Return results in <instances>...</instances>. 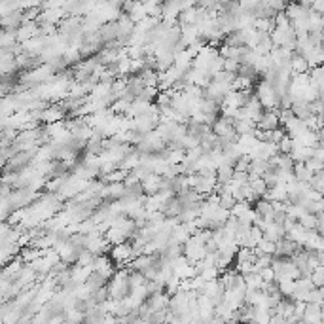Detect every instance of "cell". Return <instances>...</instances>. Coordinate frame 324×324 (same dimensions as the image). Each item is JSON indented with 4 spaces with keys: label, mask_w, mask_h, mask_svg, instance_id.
Returning <instances> with one entry per match:
<instances>
[{
    "label": "cell",
    "mask_w": 324,
    "mask_h": 324,
    "mask_svg": "<svg viewBox=\"0 0 324 324\" xmlns=\"http://www.w3.org/2000/svg\"><path fill=\"white\" fill-rule=\"evenodd\" d=\"M131 269L129 267H124V269H118V273H116L110 281H108V292H110V300H114V302H125L131 292H133V288H131Z\"/></svg>",
    "instance_id": "6da1fadb"
},
{
    "label": "cell",
    "mask_w": 324,
    "mask_h": 324,
    "mask_svg": "<svg viewBox=\"0 0 324 324\" xmlns=\"http://www.w3.org/2000/svg\"><path fill=\"white\" fill-rule=\"evenodd\" d=\"M110 258H112V262L116 264L118 269H124L127 267L131 262H133L137 254H135L133 247H131V243L127 241V243H122V245H114V247H110Z\"/></svg>",
    "instance_id": "7a4b0ae2"
},
{
    "label": "cell",
    "mask_w": 324,
    "mask_h": 324,
    "mask_svg": "<svg viewBox=\"0 0 324 324\" xmlns=\"http://www.w3.org/2000/svg\"><path fill=\"white\" fill-rule=\"evenodd\" d=\"M93 271L99 273V275H103L105 279H112V277L118 273V267L116 264L112 262V258L110 254H101V256L95 258V264H93Z\"/></svg>",
    "instance_id": "3957f363"
},
{
    "label": "cell",
    "mask_w": 324,
    "mask_h": 324,
    "mask_svg": "<svg viewBox=\"0 0 324 324\" xmlns=\"http://www.w3.org/2000/svg\"><path fill=\"white\" fill-rule=\"evenodd\" d=\"M302 245H298L296 241H292V239H281L279 243H277V252H275V258H292L296 254V252H300L302 250Z\"/></svg>",
    "instance_id": "277c9868"
},
{
    "label": "cell",
    "mask_w": 324,
    "mask_h": 324,
    "mask_svg": "<svg viewBox=\"0 0 324 324\" xmlns=\"http://www.w3.org/2000/svg\"><path fill=\"white\" fill-rule=\"evenodd\" d=\"M279 112H281V108H279V110H273V112H264L262 120L258 122V129H260V131H275V129H279V127H281Z\"/></svg>",
    "instance_id": "5b68a950"
},
{
    "label": "cell",
    "mask_w": 324,
    "mask_h": 324,
    "mask_svg": "<svg viewBox=\"0 0 324 324\" xmlns=\"http://www.w3.org/2000/svg\"><path fill=\"white\" fill-rule=\"evenodd\" d=\"M292 112H294V116L298 118V120H304V122H307L313 114V108H311V103H305L304 99H298V101H294V105H292V108H290Z\"/></svg>",
    "instance_id": "8992f818"
},
{
    "label": "cell",
    "mask_w": 324,
    "mask_h": 324,
    "mask_svg": "<svg viewBox=\"0 0 324 324\" xmlns=\"http://www.w3.org/2000/svg\"><path fill=\"white\" fill-rule=\"evenodd\" d=\"M118 32H120V29H118V21L105 23V25L101 27V30H99V34H101V38L105 42V46L106 44H112V42H118Z\"/></svg>",
    "instance_id": "52a82bcc"
},
{
    "label": "cell",
    "mask_w": 324,
    "mask_h": 324,
    "mask_svg": "<svg viewBox=\"0 0 324 324\" xmlns=\"http://www.w3.org/2000/svg\"><path fill=\"white\" fill-rule=\"evenodd\" d=\"M233 127H235V131L239 133V137L256 135V131H258V125L252 124V122L247 120V118H237V120H233Z\"/></svg>",
    "instance_id": "ba28073f"
},
{
    "label": "cell",
    "mask_w": 324,
    "mask_h": 324,
    "mask_svg": "<svg viewBox=\"0 0 324 324\" xmlns=\"http://www.w3.org/2000/svg\"><path fill=\"white\" fill-rule=\"evenodd\" d=\"M304 323L305 324L323 323V305L307 304V309H305V315H304Z\"/></svg>",
    "instance_id": "9c48e42d"
},
{
    "label": "cell",
    "mask_w": 324,
    "mask_h": 324,
    "mask_svg": "<svg viewBox=\"0 0 324 324\" xmlns=\"http://www.w3.org/2000/svg\"><path fill=\"white\" fill-rule=\"evenodd\" d=\"M162 178H163V176H160V174L152 172V174H150V176L143 182L144 193H146V195H158V193L162 191Z\"/></svg>",
    "instance_id": "30bf717a"
},
{
    "label": "cell",
    "mask_w": 324,
    "mask_h": 324,
    "mask_svg": "<svg viewBox=\"0 0 324 324\" xmlns=\"http://www.w3.org/2000/svg\"><path fill=\"white\" fill-rule=\"evenodd\" d=\"M233 176H235V169L231 165H228L226 162L216 169V180H218V184L226 186V184H229V182L233 180Z\"/></svg>",
    "instance_id": "8fae6325"
},
{
    "label": "cell",
    "mask_w": 324,
    "mask_h": 324,
    "mask_svg": "<svg viewBox=\"0 0 324 324\" xmlns=\"http://www.w3.org/2000/svg\"><path fill=\"white\" fill-rule=\"evenodd\" d=\"M269 165H273L275 169H281V171H294V160L290 158V156H285V154H279V156H275L271 162H269Z\"/></svg>",
    "instance_id": "7c38bea8"
},
{
    "label": "cell",
    "mask_w": 324,
    "mask_h": 324,
    "mask_svg": "<svg viewBox=\"0 0 324 324\" xmlns=\"http://www.w3.org/2000/svg\"><path fill=\"white\" fill-rule=\"evenodd\" d=\"M254 210H256L258 214L262 216L264 220H267V222H273V203L271 201H267V199H260L254 205Z\"/></svg>",
    "instance_id": "4fadbf2b"
},
{
    "label": "cell",
    "mask_w": 324,
    "mask_h": 324,
    "mask_svg": "<svg viewBox=\"0 0 324 324\" xmlns=\"http://www.w3.org/2000/svg\"><path fill=\"white\" fill-rule=\"evenodd\" d=\"M105 141L106 139H101V137H97V135H93V139L87 143L86 146V154H89V156H103V154L106 152L105 150Z\"/></svg>",
    "instance_id": "5bb4252c"
},
{
    "label": "cell",
    "mask_w": 324,
    "mask_h": 324,
    "mask_svg": "<svg viewBox=\"0 0 324 324\" xmlns=\"http://www.w3.org/2000/svg\"><path fill=\"white\" fill-rule=\"evenodd\" d=\"M105 239L114 247V245H122V243H127L129 241V237L125 235L122 229H118V228H108L106 229V233H105Z\"/></svg>",
    "instance_id": "9a60e30c"
},
{
    "label": "cell",
    "mask_w": 324,
    "mask_h": 324,
    "mask_svg": "<svg viewBox=\"0 0 324 324\" xmlns=\"http://www.w3.org/2000/svg\"><path fill=\"white\" fill-rule=\"evenodd\" d=\"M313 174L315 172L309 171L305 163H296L294 165V176L298 182H302V184H309L311 178H313Z\"/></svg>",
    "instance_id": "2e32d148"
},
{
    "label": "cell",
    "mask_w": 324,
    "mask_h": 324,
    "mask_svg": "<svg viewBox=\"0 0 324 324\" xmlns=\"http://www.w3.org/2000/svg\"><path fill=\"white\" fill-rule=\"evenodd\" d=\"M292 70H294V74H309L311 67H309L307 59L294 53V57H292Z\"/></svg>",
    "instance_id": "e0dca14e"
},
{
    "label": "cell",
    "mask_w": 324,
    "mask_h": 324,
    "mask_svg": "<svg viewBox=\"0 0 324 324\" xmlns=\"http://www.w3.org/2000/svg\"><path fill=\"white\" fill-rule=\"evenodd\" d=\"M86 285L89 286V290L91 292H97V290H101V288H105L106 285H108V279H105L103 275H99V273H91L89 275V279L86 281Z\"/></svg>",
    "instance_id": "ac0fdd59"
},
{
    "label": "cell",
    "mask_w": 324,
    "mask_h": 324,
    "mask_svg": "<svg viewBox=\"0 0 324 324\" xmlns=\"http://www.w3.org/2000/svg\"><path fill=\"white\" fill-rule=\"evenodd\" d=\"M199 106H201V112H203V114L220 116V112H222V106L216 105V103H214V101H210V99H205V97H201Z\"/></svg>",
    "instance_id": "d6986e66"
},
{
    "label": "cell",
    "mask_w": 324,
    "mask_h": 324,
    "mask_svg": "<svg viewBox=\"0 0 324 324\" xmlns=\"http://www.w3.org/2000/svg\"><path fill=\"white\" fill-rule=\"evenodd\" d=\"M127 15H129L135 23H141L143 19L148 17V13H146V10H144L143 2H133V6H131V10L127 11Z\"/></svg>",
    "instance_id": "ffe728a7"
},
{
    "label": "cell",
    "mask_w": 324,
    "mask_h": 324,
    "mask_svg": "<svg viewBox=\"0 0 324 324\" xmlns=\"http://www.w3.org/2000/svg\"><path fill=\"white\" fill-rule=\"evenodd\" d=\"M298 224L305 229V231H317V226H319V218L317 214H311V212H305L302 218L298 220Z\"/></svg>",
    "instance_id": "44dd1931"
},
{
    "label": "cell",
    "mask_w": 324,
    "mask_h": 324,
    "mask_svg": "<svg viewBox=\"0 0 324 324\" xmlns=\"http://www.w3.org/2000/svg\"><path fill=\"white\" fill-rule=\"evenodd\" d=\"M277 252V243L273 241H267V239H262L256 247V254H266V256H275Z\"/></svg>",
    "instance_id": "7402d4cb"
},
{
    "label": "cell",
    "mask_w": 324,
    "mask_h": 324,
    "mask_svg": "<svg viewBox=\"0 0 324 324\" xmlns=\"http://www.w3.org/2000/svg\"><path fill=\"white\" fill-rule=\"evenodd\" d=\"M277 285H279V292L283 294V298H286V300L292 298V294H294L296 290V281H292V279H283Z\"/></svg>",
    "instance_id": "603a6c76"
},
{
    "label": "cell",
    "mask_w": 324,
    "mask_h": 324,
    "mask_svg": "<svg viewBox=\"0 0 324 324\" xmlns=\"http://www.w3.org/2000/svg\"><path fill=\"white\" fill-rule=\"evenodd\" d=\"M245 283H247L248 290H262L264 279H262L260 271H258V273H248V275H245Z\"/></svg>",
    "instance_id": "cb8c5ba5"
},
{
    "label": "cell",
    "mask_w": 324,
    "mask_h": 324,
    "mask_svg": "<svg viewBox=\"0 0 324 324\" xmlns=\"http://www.w3.org/2000/svg\"><path fill=\"white\" fill-rule=\"evenodd\" d=\"M250 188H252V191L256 193L260 199H264L267 195V191H269V188H267V184L264 178H254V180H250V184H248Z\"/></svg>",
    "instance_id": "d4e9b609"
},
{
    "label": "cell",
    "mask_w": 324,
    "mask_h": 324,
    "mask_svg": "<svg viewBox=\"0 0 324 324\" xmlns=\"http://www.w3.org/2000/svg\"><path fill=\"white\" fill-rule=\"evenodd\" d=\"M216 144H218V137L214 133H207L201 139V148L205 150V154H210L212 150H216Z\"/></svg>",
    "instance_id": "484cf974"
},
{
    "label": "cell",
    "mask_w": 324,
    "mask_h": 324,
    "mask_svg": "<svg viewBox=\"0 0 324 324\" xmlns=\"http://www.w3.org/2000/svg\"><path fill=\"white\" fill-rule=\"evenodd\" d=\"M13 44H17V32L0 30V48H10Z\"/></svg>",
    "instance_id": "4316f807"
},
{
    "label": "cell",
    "mask_w": 324,
    "mask_h": 324,
    "mask_svg": "<svg viewBox=\"0 0 324 324\" xmlns=\"http://www.w3.org/2000/svg\"><path fill=\"white\" fill-rule=\"evenodd\" d=\"M131 105H133V103H129V101H125V99H120V101H116L114 105L110 106V110H112L116 116H127Z\"/></svg>",
    "instance_id": "83f0119b"
},
{
    "label": "cell",
    "mask_w": 324,
    "mask_h": 324,
    "mask_svg": "<svg viewBox=\"0 0 324 324\" xmlns=\"http://www.w3.org/2000/svg\"><path fill=\"white\" fill-rule=\"evenodd\" d=\"M309 186H311L315 191H319V193H323L324 195V169L319 172H315L311 182H309Z\"/></svg>",
    "instance_id": "f1b7e54d"
},
{
    "label": "cell",
    "mask_w": 324,
    "mask_h": 324,
    "mask_svg": "<svg viewBox=\"0 0 324 324\" xmlns=\"http://www.w3.org/2000/svg\"><path fill=\"white\" fill-rule=\"evenodd\" d=\"M158 95H160V89H158V87H146L137 101H143V103H156Z\"/></svg>",
    "instance_id": "f546056e"
},
{
    "label": "cell",
    "mask_w": 324,
    "mask_h": 324,
    "mask_svg": "<svg viewBox=\"0 0 324 324\" xmlns=\"http://www.w3.org/2000/svg\"><path fill=\"white\" fill-rule=\"evenodd\" d=\"M86 321V315L78 313L76 309H70L65 313V324H84Z\"/></svg>",
    "instance_id": "4dcf8cb0"
},
{
    "label": "cell",
    "mask_w": 324,
    "mask_h": 324,
    "mask_svg": "<svg viewBox=\"0 0 324 324\" xmlns=\"http://www.w3.org/2000/svg\"><path fill=\"white\" fill-rule=\"evenodd\" d=\"M294 152V139L290 135H286L285 139L279 143V154H285V156H290Z\"/></svg>",
    "instance_id": "1f68e13d"
},
{
    "label": "cell",
    "mask_w": 324,
    "mask_h": 324,
    "mask_svg": "<svg viewBox=\"0 0 324 324\" xmlns=\"http://www.w3.org/2000/svg\"><path fill=\"white\" fill-rule=\"evenodd\" d=\"M250 209H254L248 201H241V203H235V207L231 209V216H235V218H241L245 212H248Z\"/></svg>",
    "instance_id": "d6a6232c"
},
{
    "label": "cell",
    "mask_w": 324,
    "mask_h": 324,
    "mask_svg": "<svg viewBox=\"0 0 324 324\" xmlns=\"http://www.w3.org/2000/svg\"><path fill=\"white\" fill-rule=\"evenodd\" d=\"M235 203H237V201L233 197V193H229V191H226V193L220 195V207H222V209H226L231 212V209L235 207Z\"/></svg>",
    "instance_id": "836d02e7"
},
{
    "label": "cell",
    "mask_w": 324,
    "mask_h": 324,
    "mask_svg": "<svg viewBox=\"0 0 324 324\" xmlns=\"http://www.w3.org/2000/svg\"><path fill=\"white\" fill-rule=\"evenodd\" d=\"M286 214H288V218H292V220H296V222H298V220L305 214V209L302 207V205H288Z\"/></svg>",
    "instance_id": "e575fe53"
},
{
    "label": "cell",
    "mask_w": 324,
    "mask_h": 324,
    "mask_svg": "<svg viewBox=\"0 0 324 324\" xmlns=\"http://www.w3.org/2000/svg\"><path fill=\"white\" fill-rule=\"evenodd\" d=\"M256 267L260 269H267V267H273V256H266V254H256Z\"/></svg>",
    "instance_id": "d590c367"
},
{
    "label": "cell",
    "mask_w": 324,
    "mask_h": 324,
    "mask_svg": "<svg viewBox=\"0 0 324 324\" xmlns=\"http://www.w3.org/2000/svg\"><path fill=\"white\" fill-rule=\"evenodd\" d=\"M224 70H226V72H231V74H239L241 63H237V61H226V59H224Z\"/></svg>",
    "instance_id": "8d00e7d4"
},
{
    "label": "cell",
    "mask_w": 324,
    "mask_h": 324,
    "mask_svg": "<svg viewBox=\"0 0 324 324\" xmlns=\"http://www.w3.org/2000/svg\"><path fill=\"white\" fill-rule=\"evenodd\" d=\"M260 275L264 279V283H275V271H273V267L260 269Z\"/></svg>",
    "instance_id": "74e56055"
},
{
    "label": "cell",
    "mask_w": 324,
    "mask_h": 324,
    "mask_svg": "<svg viewBox=\"0 0 324 324\" xmlns=\"http://www.w3.org/2000/svg\"><path fill=\"white\" fill-rule=\"evenodd\" d=\"M311 281H313L315 288H323V286H324V275H323V273H319V271H313Z\"/></svg>",
    "instance_id": "f35d334b"
},
{
    "label": "cell",
    "mask_w": 324,
    "mask_h": 324,
    "mask_svg": "<svg viewBox=\"0 0 324 324\" xmlns=\"http://www.w3.org/2000/svg\"><path fill=\"white\" fill-rule=\"evenodd\" d=\"M250 235H252V239H254L256 243H260V241L264 239V231L258 228V226H252V231H250Z\"/></svg>",
    "instance_id": "ab89813d"
},
{
    "label": "cell",
    "mask_w": 324,
    "mask_h": 324,
    "mask_svg": "<svg viewBox=\"0 0 324 324\" xmlns=\"http://www.w3.org/2000/svg\"><path fill=\"white\" fill-rule=\"evenodd\" d=\"M323 321H324V307H323Z\"/></svg>",
    "instance_id": "60d3db41"
}]
</instances>
